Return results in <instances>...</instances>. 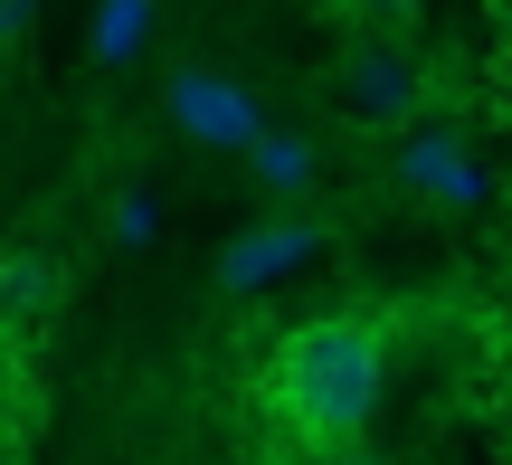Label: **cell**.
I'll return each instance as SVG.
<instances>
[{
  "label": "cell",
  "mask_w": 512,
  "mask_h": 465,
  "mask_svg": "<svg viewBox=\"0 0 512 465\" xmlns=\"http://www.w3.org/2000/svg\"><path fill=\"white\" fill-rule=\"evenodd\" d=\"M342 86H351V114H370V124H408L418 114V67L399 48H380V38H361L342 57Z\"/></svg>",
  "instance_id": "5"
},
{
  "label": "cell",
  "mask_w": 512,
  "mask_h": 465,
  "mask_svg": "<svg viewBox=\"0 0 512 465\" xmlns=\"http://www.w3.org/2000/svg\"><path fill=\"white\" fill-rule=\"evenodd\" d=\"M171 124H181L190 143L247 152L256 133H266V114H256V95L238 86V76H219V67H181V76H171Z\"/></svg>",
  "instance_id": "2"
},
{
  "label": "cell",
  "mask_w": 512,
  "mask_h": 465,
  "mask_svg": "<svg viewBox=\"0 0 512 465\" xmlns=\"http://www.w3.org/2000/svg\"><path fill=\"white\" fill-rule=\"evenodd\" d=\"M304 465H389V456H380V447H361V437H342V447H313Z\"/></svg>",
  "instance_id": "11"
},
{
  "label": "cell",
  "mask_w": 512,
  "mask_h": 465,
  "mask_svg": "<svg viewBox=\"0 0 512 465\" xmlns=\"http://www.w3.org/2000/svg\"><path fill=\"white\" fill-rule=\"evenodd\" d=\"M247 171H256V181H266V190H304L313 181V143H294V133H256V143H247Z\"/></svg>",
  "instance_id": "7"
},
{
  "label": "cell",
  "mask_w": 512,
  "mask_h": 465,
  "mask_svg": "<svg viewBox=\"0 0 512 465\" xmlns=\"http://www.w3.org/2000/svg\"><path fill=\"white\" fill-rule=\"evenodd\" d=\"M57 295H67V266H57L48 247H10V257H0V314L10 323H48Z\"/></svg>",
  "instance_id": "6"
},
{
  "label": "cell",
  "mask_w": 512,
  "mask_h": 465,
  "mask_svg": "<svg viewBox=\"0 0 512 465\" xmlns=\"http://www.w3.org/2000/svg\"><path fill=\"white\" fill-rule=\"evenodd\" d=\"M143 29H152V0H105V10H95V57L124 67V57L143 48Z\"/></svg>",
  "instance_id": "8"
},
{
  "label": "cell",
  "mask_w": 512,
  "mask_h": 465,
  "mask_svg": "<svg viewBox=\"0 0 512 465\" xmlns=\"http://www.w3.org/2000/svg\"><path fill=\"white\" fill-rule=\"evenodd\" d=\"M389 390V342L370 314H304L294 333H275L266 371H256V399L285 437L304 447H342L380 418Z\"/></svg>",
  "instance_id": "1"
},
{
  "label": "cell",
  "mask_w": 512,
  "mask_h": 465,
  "mask_svg": "<svg viewBox=\"0 0 512 465\" xmlns=\"http://www.w3.org/2000/svg\"><path fill=\"white\" fill-rule=\"evenodd\" d=\"M399 190L427 200V209H475L484 200V171H475V152H465L446 124H408L399 133Z\"/></svg>",
  "instance_id": "3"
},
{
  "label": "cell",
  "mask_w": 512,
  "mask_h": 465,
  "mask_svg": "<svg viewBox=\"0 0 512 465\" xmlns=\"http://www.w3.org/2000/svg\"><path fill=\"white\" fill-rule=\"evenodd\" d=\"M29 29H38V0H0V48H19Z\"/></svg>",
  "instance_id": "12"
},
{
  "label": "cell",
  "mask_w": 512,
  "mask_h": 465,
  "mask_svg": "<svg viewBox=\"0 0 512 465\" xmlns=\"http://www.w3.org/2000/svg\"><path fill=\"white\" fill-rule=\"evenodd\" d=\"M152 219H162V209H152V190H114V219H105V228H114V247H143Z\"/></svg>",
  "instance_id": "9"
},
{
  "label": "cell",
  "mask_w": 512,
  "mask_h": 465,
  "mask_svg": "<svg viewBox=\"0 0 512 465\" xmlns=\"http://www.w3.org/2000/svg\"><path fill=\"white\" fill-rule=\"evenodd\" d=\"M313 247H323V219H256L247 238H228V247H219V295H256L266 276L304 266Z\"/></svg>",
  "instance_id": "4"
},
{
  "label": "cell",
  "mask_w": 512,
  "mask_h": 465,
  "mask_svg": "<svg viewBox=\"0 0 512 465\" xmlns=\"http://www.w3.org/2000/svg\"><path fill=\"white\" fill-rule=\"evenodd\" d=\"M342 10H351V19H370V29H399L418 0H342Z\"/></svg>",
  "instance_id": "10"
}]
</instances>
